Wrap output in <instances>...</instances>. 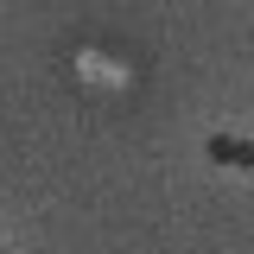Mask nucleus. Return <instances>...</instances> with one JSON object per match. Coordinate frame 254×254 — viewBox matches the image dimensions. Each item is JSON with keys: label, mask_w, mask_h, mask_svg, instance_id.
Masks as SVG:
<instances>
[{"label": "nucleus", "mask_w": 254, "mask_h": 254, "mask_svg": "<svg viewBox=\"0 0 254 254\" xmlns=\"http://www.w3.org/2000/svg\"><path fill=\"white\" fill-rule=\"evenodd\" d=\"M76 76H83L89 89H127V76H133V70H127V64H115V58H102V51H89V45H83V51H76Z\"/></svg>", "instance_id": "nucleus-1"}, {"label": "nucleus", "mask_w": 254, "mask_h": 254, "mask_svg": "<svg viewBox=\"0 0 254 254\" xmlns=\"http://www.w3.org/2000/svg\"><path fill=\"white\" fill-rule=\"evenodd\" d=\"M210 159H216V165H242V172H254V146H248V140H229V133L210 140Z\"/></svg>", "instance_id": "nucleus-2"}]
</instances>
